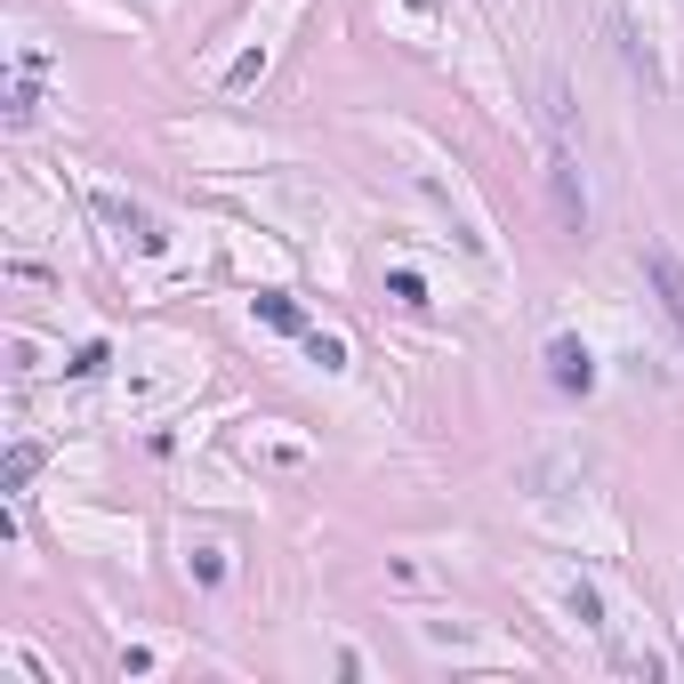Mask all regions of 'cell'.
Masks as SVG:
<instances>
[{"label":"cell","mask_w":684,"mask_h":684,"mask_svg":"<svg viewBox=\"0 0 684 684\" xmlns=\"http://www.w3.org/2000/svg\"><path fill=\"white\" fill-rule=\"evenodd\" d=\"M548 185H555V218H564V234H588V185H579V154H572L564 130H555V145H548Z\"/></svg>","instance_id":"1"},{"label":"cell","mask_w":684,"mask_h":684,"mask_svg":"<svg viewBox=\"0 0 684 684\" xmlns=\"http://www.w3.org/2000/svg\"><path fill=\"white\" fill-rule=\"evenodd\" d=\"M645 282H652L660 315H669V322H676V339H684V258L669 251V242H645Z\"/></svg>","instance_id":"2"},{"label":"cell","mask_w":684,"mask_h":684,"mask_svg":"<svg viewBox=\"0 0 684 684\" xmlns=\"http://www.w3.org/2000/svg\"><path fill=\"white\" fill-rule=\"evenodd\" d=\"M89 210H97V218H106V225H121V234H130V242H137V251H161V242H170V234H161V225H154V218H145V210H137V201H121V194H89Z\"/></svg>","instance_id":"3"},{"label":"cell","mask_w":684,"mask_h":684,"mask_svg":"<svg viewBox=\"0 0 684 684\" xmlns=\"http://www.w3.org/2000/svg\"><path fill=\"white\" fill-rule=\"evenodd\" d=\"M548 379L564 387V395H588L596 387V355L579 339H548Z\"/></svg>","instance_id":"4"},{"label":"cell","mask_w":684,"mask_h":684,"mask_svg":"<svg viewBox=\"0 0 684 684\" xmlns=\"http://www.w3.org/2000/svg\"><path fill=\"white\" fill-rule=\"evenodd\" d=\"M258 322H266V330H298V339H306V315H298V298H290V290H258Z\"/></svg>","instance_id":"5"},{"label":"cell","mask_w":684,"mask_h":684,"mask_svg":"<svg viewBox=\"0 0 684 684\" xmlns=\"http://www.w3.org/2000/svg\"><path fill=\"white\" fill-rule=\"evenodd\" d=\"M40 475V443H9V467H0V491H25Z\"/></svg>","instance_id":"6"},{"label":"cell","mask_w":684,"mask_h":684,"mask_svg":"<svg viewBox=\"0 0 684 684\" xmlns=\"http://www.w3.org/2000/svg\"><path fill=\"white\" fill-rule=\"evenodd\" d=\"M572 612H579V620H588V628H596V636H612V620H604V596H596V588H588V579H579V588H572Z\"/></svg>","instance_id":"7"},{"label":"cell","mask_w":684,"mask_h":684,"mask_svg":"<svg viewBox=\"0 0 684 684\" xmlns=\"http://www.w3.org/2000/svg\"><path fill=\"white\" fill-rule=\"evenodd\" d=\"M306 363H315V370H346V346L322 339V330H306Z\"/></svg>","instance_id":"8"},{"label":"cell","mask_w":684,"mask_h":684,"mask_svg":"<svg viewBox=\"0 0 684 684\" xmlns=\"http://www.w3.org/2000/svg\"><path fill=\"white\" fill-rule=\"evenodd\" d=\"M387 298L395 306H427V282L411 274V266H395V274H387Z\"/></svg>","instance_id":"9"},{"label":"cell","mask_w":684,"mask_h":684,"mask_svg":"<svg viewBox=\"0 0 684 684\" xmlns=\"http://www.w3.org/2000/svg\"><path fill=\"white\" fill-rule=\"evenodd\" d=\"M266 73V49H242L234 65H225V89H251V81Z\"/></svg>","instance_id":"10"},{"label":"cell","mask_w":684,"mask_h":684,"mask_svg":"<svg viewBox=\"0 0 684 684\" xmlns=\"http://www.w3.org/2000/svg\"><path fill=\"white\" fill-rule=\"evenodd\" d=\"M106 363H113V355H106V339H89V346H81V355H73L65 370H73V379H97V370H106Z\"/></svg>","instance_id":"11"},{"label":"cell","mask_w":684,"mask_h":684,"mask_svg":"<svg viewBox=\"0 0 684 684\" xmlns=\"http://www.w3.org/2000/svg\"><path fill=\"white\" fill-rule=\"evenodd\" d=\"M33 106H40V97H33V81H16V89H9V130H25Z\"/></svg>","instance_id":"12"},{"label":"cell","mask_w":684,"mask_h":684,"mask_svg":"<svg viewBox=\"0 0 684 684\" xmlns=\"http://www.w3.org/2000/svg\"><path fill=\"white\" fill-rule=\"evenodd\" d=\"M194 579H210V588H218V579H225V555H218V548H194Z\"/></svg>","instance_id":"13"}]
</instances>
